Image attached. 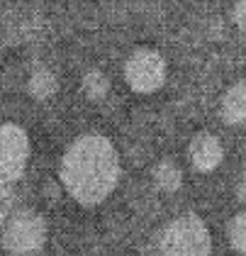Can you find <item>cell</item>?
Returning a JSON list of instances; mask_svg holds the SVG:
<instances>
[{
  "instance_id": "cell-13",
  "label": "cell",
  "mask_w": 246,
  "mask_h": 256,
  "mask_svg": "<svg viewBox=\"0 0 246 256\" xmlns=\"http://www.w3.org/2000/svg\"><path fill=\"white\" fill-rule=\"evenodd\" d=\"M239 200H242V202H246V178L239 183Z\"/></svg>"
},
{
  "instance_id": "cell-4",
  "label": "cell",
  "mask_w": 246,
  "mask_h": 256,
  "mask_svg": "<svg viewBox=\"0 0 246 256\" xmlns=\"http://www.w3.org/2000/svg\"><path fill=\"white\" fill-rule=\"evenodd\" d=\"M124 80L134 93H154L166 80V61L154 49H136L124 64Z\"/></svg>"
},
{
  "instance_id": "cell-7",
  "label": "cell",
  "mask_w": 246,
  "mask_h": 256,
  "mask_svg": "<svg viewBox=\"0 0 246 256\" xmlns=\"http://www.w3.org/2000/svg\"><path fill=\"white\" fill-rule=\"evenodd\" d=\"M222 120L227 124H246V80L234 83L222 98Z\"/></svg>"
},
{
  "instance_id": "cell-8",
  "label": "cell",
  "mask_w": 246,
  "mask_h": 256,
  "mask_svg": "<svg viewBox=\"0 0 246 256\" xmlns=\"http://www.w3.org/2000/svg\"><path fill=\"white\" fill-rule=\"evenodd\" d=\"M154 183H156V188H161L166 193H176L183 183V174L173 161H161L154 168Z\"/></svg>"
},
{
  "instance_id": "cell-1",
  "label": "cell",
  "mask_w": 246,
  "mask_h": 256,
  "mask_svg": "<svg viewBox=\"0 0 246 256\" xmlns=\"http://www.w3.org/2000/svg\"><path fill=\"white\" fill-rule=\"evenodd\" d=\"M58 176L64 188L86 208H93L110 196L120 180L117 149L102 134L78 137L61 158Z\"/></svg>"
},
{
  "instance_id": "cell-9",
  "label": "cell",
  "mask_w": 246,
  "mask_h": 256,
  "mask_svg": "<svg viewBox=\"0 0 246 256\" xmlns=\"http://www.w3.org/2000/svg\"><path fill=\"white\" fill-rule=\"evenodd\" d=\"M30 96L37 100H46L52 98L54 93H56L58 88V80L56 76L52 74V71H46V68H39V71H34L32 74V78H30Z\"/></svg>"
},
{
  "instance_id": "cell-3",
  "label": "cell",
  "mask_w": 246,
  "mask_h": 256,
  "mask_svg": "<svg viewBox=\"0 0 246 256\" xmlns=\"http://www.w3.org/2000/svg\"><path fill=\"white\" fill-rule=\"evenodd\" d=\"M46 242V224L37 212H18L2 232V246L15 256H32Z\"/></svg>"
},
{
  "instance_id": "cell-2",
  "label": "cell",
  "mask_w": 246,
  "mask_h": 256,
  "mask_svg": "<svg viewBox=\"0 0 246 256\" xmlns=\"http://www.w3.org/2000/svg\"><path fill=\"white\" fill-rule=\"evenodd\" d=\"M161 252L166 256H210L212 236L208 224L195 215L176 217L161 234Z\"/></svg>"
},
{
  "instance_id": "cell-6",
  "label": "cell",
  "mask_w": 246,
  "mask_h": 256,
  "mask_svg": "<svg viewBox=\"0 0 246 256\" xmlns=\"http://www.w3.org/2000/svg\"><path fill=\"white\" fill-rule=\"evenodd\" d=\"M188 154H190V164L195 166V171L210 174V171H214L222 164L224 149H222L220 139L214 137V134L202 132V134H195L192 137V142H190V146H188Z\"/></svg>"
},
{
  "instance_id": "cell-5",
  "label": "cell",
  "mask_w": 246,
  "mask_h": 256,
  "mask_svg": "<svg viewBox=\"0 0 246 256\" xmlns=\"http://www.w3.org/2000/svg\"><path fill=\"white\" fill-rule=\"evenodd\" d=\"M30 156V139L20 124L0 127V180H15L22 176Z\"/></svg>"
},
{
  "instance_id": "cell-12",
  "label": "cell",
  "mask_w": 246,
  "mask_h": 256,
  "mask_svg": "<svg viewBox=\"0 0 246 256\" xmlns=\"http://www.w3.org/2000/svg\"><path fill=\"white\" fill-rule=\"evenodd\" d=\"M234 22H236V27L246 32V0H236V5H234Z\"/></svg>"
},
{
  "instance_id": "cell-10",
  "label": "cell",
  "mask_w": 246,
  "mask_h": 256,
  "mask_svg": "<svg viewBox=\"0 0 246 256\" xmlns=\"http://www.w3.org/2000/svg\"><path fill=\"white\" fill-rule=\"evenodd\" d=\"M83 93L88 96L90 100H102L108 93H110V78L102 74V71H88L83 76Z\"/></svg>"
},
{
  "instance_id": "cell-11",
  "label": "cell",
  "mask_w": 246,
  "mask_h": 256,
  "mask_svg": "<svg viewBox=\"0 0 246 256\" xmlns=\"http://www.w3.org/2000/svg\"><path fill=\"white\" fill-rule=\"evenodd\" d=\"M227 236H229V244L239 254H246V212H239V215H234L229 220Z\"/></svg>"
}]
</instances>
